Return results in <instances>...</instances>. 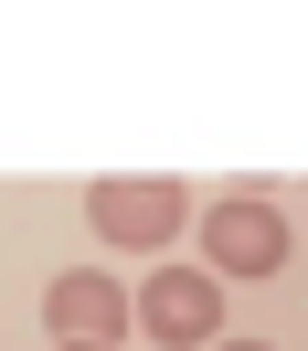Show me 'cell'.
I'll list each match as a JSON object with an SVG mask.
<instances>
[{
	"mask_svg": "<svg viewBox=\"0 0 308 351\" xmlns=\"http://www.w3.org/2000/svg\"><path fill=\"white\" fill-rule=\"evenodd\" d=\"M86 223L117 245V256H159V245L192 223V192H181L170 171H117V181L86 192Z\"/></svg>",
	"mask_w": 308,
	"mask_h": 351,
	"instance_id": "1",
	"label": "cell"
},
{
	"mask_svg": "<svg viewBox=\"0 0 308 351\" xmlns=\"http://www.w3.org/2000/svg\"><path fill=\"white\" fill-rule=\"evenodd\" d=\"M202 266H213V277H277V266H287V213L266 192L202 202Z\"/></svg>",
	"mask_w": 308,
	"mask_h": 351,
	"instance_id": "2",
	"label": "cell"
},
{
	"mask_svg": "<svg viewBox=\"0 0 308 351\" xmlns=\"http://www.w3.org/2000/svg\"><path fill=\"white\" fill-rule=\"evenodd\" d=\"M128 308H138V330L170 341V351L223 341V277H213V266H149V287H138Z\"/></svg>",
	"mask_w": 308,
	"mask_h": 351,
	"instance_id": "3",
	"label": "cell"
},
{
	"mask_svg": "<svg viewBox=\"0 0 308 351\" xmlns=\"http://www.w3.org/2000/svg\"><path fill=\"white\" fill-rule=\"evenodd\" d=\"M43 319H53V341H96V351H107L117 330L138 319V308H128V287H117L107 266H75V277H53V287H43Z\"/></svg>",
	"mask_w": 308,
	"mask_h": 351,
	"instance_id": "4",
	"label": "cell"
},
{
	"mask_svg": "<svg viewBox=\"0 0 308 351\" xmlns=\"http://www.w3.org/2000/svg\"><path fill=\"white\" fill-rule=\"evenodd\" d=\"M202 351H266V341H202Z\"/></svg>",
	"mask_w": 308,
	"mask_h": 351,
	"instance_id": "5",
	"label": "cell"
},
{
	"mask_svg": "<svg viewBox=\"0 0 308 351\" xmlns=\"http://www.w3.org/2000/svg\"><path fill=\"white\" fill-rule=\"evenodd\" d=\"M53 351H96V341H53Z\"/></svg>",
	"mask_w": 308,
	"mask_h": 351,
	"instance_id": "6",
	"label": "cell"
}]
</instances>
